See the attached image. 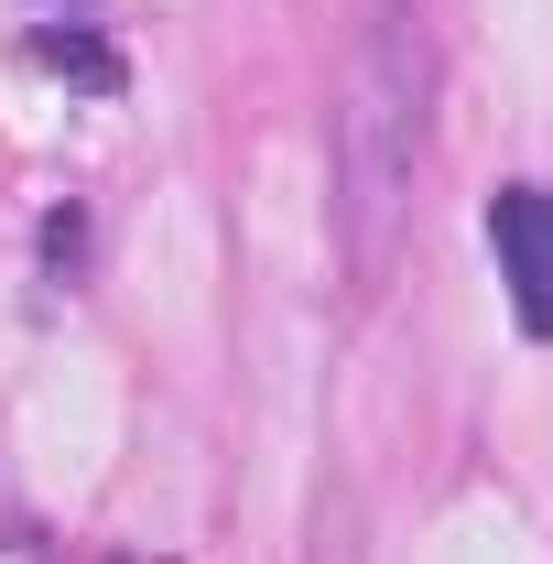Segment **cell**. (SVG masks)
<instances>
[{
  "label": "cell",
  "instance_id": "obj_1",
  "mask_svg": "<svg viewBox=\"0 0 553 564\" xmlns=\"http://www.w3.org/2000/svg\"><path fill=\"white\" fill-rule=\"evenodd\" d=\"M423 22L413 11H380L347 55V98H337V261L347 293H380L391 250H402V217H413V163H423Z\"/></svg>",
  "mask_w": 553,
  "mask_h": 564
},
{
  "label": "cell",
  "instance_id": "obj_2",
  "mask_svg": "<svg viewBox=\"0 0 553 564\" xmlns=\"http://www.w3.org/2000/svg\"><path fill=\"white\" fill-rule=\"evenodd\" d=\"M488 250H499V282H510L521 326L553 337V185H499L488 196Z\"/></svg>",
  "mask_w": 553,
  "mask_h": 564
},
{
  "label": "cell",
  "instance_id": "obj_3",
  "mask_svg": "<svg viewBox=\"0 0 553 564\" xmlns=\"http://www.w3.org/2000/svg\"><path fill=\"white\" fill-rule=\"evenodd\" d=\"M33 55H44L55 76H76V87H120V55H109L98 33H76V22H44V33H33Z\"/></svg>",
  "mask_w": 553,
  "mask_h": 564
}]
</instances>
